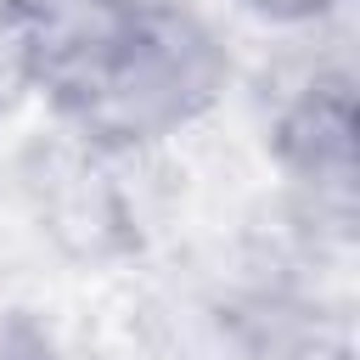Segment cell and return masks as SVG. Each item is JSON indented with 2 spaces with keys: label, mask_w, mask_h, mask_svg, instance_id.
<instances>
[{
  "label": "cell",
  "mask_w": 360,
  "mask_h": 360,
  "mask_svg": "<svg viewBox=\"0 0 360 360\" xmlns=\"http://www.w3.org/2000/svg\"><path fill=\"white\" fill-rule=\"evenodd\" d=\"M22 51L51 101L107 146L191 124L219 79V45L169 0H22Z\"/></svg>",
  "instance_id": "6da1fadb"
},
{
  "label": "cell",
  "mask_w": 360,
  "mask_h": 360,
  "mask_svg": "<svg viewBox=\"0 0 360 360\" xmlns=\"http://www.w3.org/2000/svg\"><path fill=\"white\" fill-rule=\"evenodd\" d=\"M354 118H349V90L343 79L315 84L304 96V107L287 118V152L298 158V169L309 180H332L349 186V163H354V141H349Z\"/></svg>",
  "instance_id": "7a4b0ae2"
},
{
  "label": "cell",
  "mask_w": 360,
  "mask_h": 360,
  "mask_svg": "<svg viewBox=\"0 0 360 360\" xmlns=\"http://www.w3.org/2000/svg\"><path fill=\"white\" fill-rule=\"evenodd\" d=\"M264 11H276V17H309V11H321V6H332V0H259Z\"/></svg>",
  "instance_id": "3957f363"
}]
</instances>
